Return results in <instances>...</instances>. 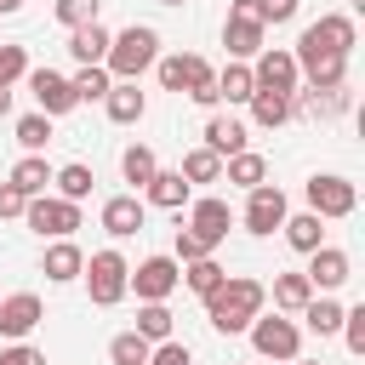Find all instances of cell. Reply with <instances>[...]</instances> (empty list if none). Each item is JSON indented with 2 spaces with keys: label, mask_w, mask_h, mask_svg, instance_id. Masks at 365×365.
<instances>
[{
  "label": "cell",
  "mask_w": 365,
  "mask_h": 365,
  "mask_svg": "<svg viewBox=\"0 0 365 365\" xmlns=\"http://www.w3.org/2000/svg\"><path fill=\"white\" fill-rule=\"evenodd\" d=\"M103 103H108V120H114V125H137L143 108H148V97L137 91V80H114Z\"/></svg>",
  "instance_id": "20"
},
{
  "label": "cell",
  "mask_w": 365,
  "mask_h": 365,
  "mask_svg": "<svg viewBox=\"0 0 365 365\" xmlns=\"http://www.w3.org/2000/svg\"><path fill=\"white\" fill-rule=\"evenodd\" d=\"M177 279H182V262H177V257H143V262L125 274V291H137L143 302H165V297L177 291Z\"/></svg>",
  "instance_id": "7"
},
{
  "label": "cell",
  "mask_w": 365,
  "mask_h": 365,
  "mask_svg": "<svg viewBox=\"0 0 365 365\" xmlns=\"http://www.w3.org/2000/svg\"><path fill=\"white\" fill-rule=\"evenodd\" d=\"M200 257H211V245L194 228H177V262H200Z\"/></svg>",
  "instance_id": "41"
},
{
  "label": "cell",
  "mask_w": 365,
  "mask_h": 365,
  "mask_svg": "<svg viewBox=\"0 0 365 365\" xmlns=\"http://www.w3.org/2000/svg\"><path fill=\"white\" fill-rule=\"evenodd\" d=\"M228 222H234V211H228V200H217V194H205V200H194V211H188V228L217 251L222 240H228Z\"/></svg>",
  "instance_id": "14"
},
{
  "label": "cell",
  "mask_w": 365,
  "mask_h": 365,
  "mask_svg": "<svg viewBox=\"0 0 365 365\" xmlns=\"http://www.w3.org/2000/svg\"><path fill=\"white\" fill-rule=\"evenodd\" d=\"M23 80H29V91H34V103H40V114H46V120H57V114H68V108H74V86H68L57 68H29Z\"/></svg>",
  "instance_id": "12"
},
{
  "label": "cell",
  "mask_w": 365,
  "mask_h": 365,
  "mask_svg": "<svg viewBox=\"0 0 365 365\" xmlns=\"http://www.w3.org/2000/svg\"><path fill=\"white\" fill-rule=\"evenodd\" d=\"M154 63H160V34H154L148 23L120 29V34L108 40V57H103L108 80H137V74H143V68H154Z\"/></svg>",
  "instance_id": "2"
},
{
  "label": "cell",
  "mask_w": 365,
  "mask_h": 365,
  "mask_svg": "<svg viewBox=\"0 0 365 365\" xmlns=\"http://www.w3.org/2000/svg\"><path fill=\"white\" fill-rule=\"evenodd\" d=\"M57 23L74 34V29H86V23H97V0H57Z\"/></svg>",
  "instance_id": "38"
},
{
  "label": "cell",
  "mask_w": 365,
  "mask_h": 365,
  "mask_svg": "<svg viewBox=\"0 0 365 365\" xmlns=\"http://www.w3.org/2000/svg\"><path fill=\"white\" fill-rule=\"evenodd\" d=\"M308 297H314L308 274H279V279H274V314H302Z\"/></svg>",
  "instance_id": "25"
},
{
  "label": "cell",
  "mask_w": 365,
  "mask_h": 365,
  "mask_svg": "<svg viewBox=\"0 0 365 365\" xmlns=\"http://www.w3.org/2000/svg\"><path fill=\"white\" fill-rule=\"evenodd\" d=\"M108 359H114V365H148V342H143L137 331H120V336L108 342Z\"/></svg>",
  "instance_id": "36"
},
{
  "label": "cell",
  "mask_w": 365,
  "mask_h": 365,
  "mask_svg": "<svg viewBox=\"0 0 365 365\" xmlns=\"http://www.w3.org/2000/svg\"><path fill=\"white\" fill-rule=\"evenodd\" d=\"M262 302H268V291H262L257 279L228 274V279L205 297V314H211V325H217L222 336H234V331H251V319L262 314Z\"/></svg>",
  "instance_id": "1"
},
{
  "label": "cell",
  "mask_w": 365,
  "mask_h": 365,
  "mask_svg": "<svg viewBox=\"0 0 365 365\" xmlns=\"http://www.w3.org/2000/svg\"><path fill=\"white\" fill-rule=\"evenodd\" d=\"M103 228H108L114 240H131V234L143 228V200H137V194H114V200H103Z\"/></svg>",
  "instance_id": "18"
},
{
  "label": "cell",
  "mask_w": 365,
  "mask_h": 365,
  "mask_svg": "<svg viewBox=\"0 0 365 365\" xmlns=\"http://www.w3.org/2000/svg\"><path fill=\"white\" fill-rule=\"evenodd\" d=\"M251 80H257V91H279V97H291L302 74H297V57H291V51L262 46V51H257V63H251Z\"/></svg>",
  "instance_id": "11"
},
{
  "label": "cell",
  "mask_w": 365,
  "mask_h": 365,
  "mask_svg": "<svg viewBox=\"0 0 365 365\" xmlns=\"http://www.w3.org/2000/svg\"><path fill=\"white\" fill-rule=\"evenodd\" d=\"M120 171H125V182L148 188V182H154V171H160V160H154V148H148V143H131V148L120 154Z\"/></svg>",
  "instance_id": "27"
},
{
  "label": "cell",
  "mask_w": 365,
  "mask_h": 365,
  "mask_svg": "<svg viewBox=\"0 0 365 365\" xmlns=\"http://www.w3.org/2000/svg\"><path fill=\"white\" fill-rule=\"evenodd\" d=\"M279 228H285V240H291V251H302V257L325 245V222H319L314 211H302V217H285Z\"/></svg>",
  "instance_id": "24"
},
{
  "label": "cell",
  "mask_w": 365,
  "mask_h": 365,
  "mask_svg": "<svg viewBox=\"0 0 365 365\" xmlns=\"http://www.w3.org/2000/svg\"><path fill=\"white\" fill-rule=\"evenodd\" d=\"M354 205H359V194H354L348 177H336V171L308 177V211H314L319 222H331V217H354Z\"/></svg>",
  "instance_id": "8"
},
{
  "label": "cell",
  "mask_w": 365,
  "mask_h": 365,
  "mask_svg": "<svg viewBox=\"0 0 365 365\" xmlns=\"http://www.w3.org/2000/svg\"><path fill=\"white\" fill-rule=\"evenodd\" d=\"M80 274H86V291H91V302H97V308H114V302L125 297V274H131V262H125V257L108 245V251H91Z\"/></svg>",
  "instance_id": "4"
},
{
  "label": "cell",
  "mask_w": 365,
  "mask_h": 365,
  "mask_svg": "<svg viewBox=\"0 0 365 365\" xmlns=\"http://www.w3.org/2000/svg\"><path fill=\"white\" fill-rule=\"evenodd\" d=\"M342 331H348V354H365V302L342 308Z\"/></svg>",
  "instance_id": "40"
},
{
  "label": "cell",
  "mask_w": 365,
  "mask_h": 365,
  "mask_svg": "<svg viewBox=\"0 0 365 365\" xmlns=\"http://www.w3.org/2000/svg\"><path fill=\"white\" fill-rule=\"evenodd\" d=\"M251 120L257 125H285L291 120V97H279V91H251Z\"/></svg>",
  "instance_id": "30"
},
{
  "label": "cell",
  "mask_w": 365,
  "mask_h": 365,
  "mask_svg": "<svg viewBox=\"0 0 365 365\" xmlns=\"http://www.w3.org/2000/svg\"><path fill=\"white\" fill-rule=\"evenodd\" d=\"M137 336L154 348V342H171V308L165 302H143L137 308Z\"/></svg>",
  "instance_id": "29"
},
{
  "label": "cell",
  "mask_w": 365,
  "mask_h": 365,
  "mask_svg": "<svg viewBox=\"0 0 365 365\" xmlns=\"http://www.w3.org/2000/svg\"><path fill=\"white\" fill-rule=\"evenodd\" d=\"M302 319H308V331H342V302H331V297H308V308H302Z\"/></svg>",
  "instance_id": "34"
},
{
  "label": "cell",
  "mask_w": 365,
  "mask_h": 365,
  "mask_svg": "<svg viewBox=\"0 0 365 365\" xmlns=\"http://www.w3.org/2000/svg\"><path fill=\"white\" fill-rule=\"evenodd\" d=\"M17 6H23V0H0V17H11V11H17Z\"/></svg>",
  "instance_id": "47"
},
{
  "label": "cell",
  "mask_w": 365,
  "mask_h": 365,
  "mask_svg": "<svg viewBox=\"0 0 365 365\" xmlns=\"http://www.w3.org/2000/svg\"><path fill=\"white\" fill-rule=\"evenodd\" d=\"M200 148H211L217 160L240 154V148H245V120H234V114H211V120H205V143H200Z\"/></svg>",
  "instance_id": "17"
},
{
  "label": "cell",
  "mask_w": 365,
  "mask_h": 365,
  "mask_svg": "<svg viewBox=\"0 0 365 365\" xmlns=\"http://www.w3.org/2000/svg\"><path fill=\"white\" fill-rule=\"evenodd\" d=\"M154 68H160V86H165V91L194 97L200 108H211V103H217V74H211V63H205V57L177 51V57H160Z\"/></svg>",
  "instance_id": "3"
},
{
  "label": "cell",
  "mask_w": 365,
  "mask_h": 365,
  "mask_svg": "<svg viewBox=\"0 0 365 365\" xmlns=\"http://www.w3.org/2000/svg\"><path fill=\"white\" fill-rule=\"evenodd\" d=\"M29 74V51L23 46H0V86L11 91V80H23Z\"/></svg>",
  "instance_id": "39"
},
{
  "label": "cell",
  "mask_w": 365,
  "mask_h": 365,
  "mask_svg": "<svg viewBox=\"0 0 365 365\" xmlns=\"http://www.w3.org/2000/svg\"><path fill=\"white\" fill-rule=\"evenodd\" d=\"M222 177H228V182H240V188L251 194V188H262V182H268V160H262V154H251V148H240V154H228V160H222Z\"/></svg>",
  "instance_id": "22"
},
{
  "label": "cell",
  "mask_w": 365,
  "mask_h": 365,
  "mask_svg": "<svg viewBox=\"0 0 365 365\" xmlns=\"http://www.w3.org/2000/svg\"><path fill=\"white\" fill-rule=\"evenodd\" d=\"M308 51L348 57V51H354V17H342V11H325V17H314V23L302 29V40H297V51H291V57H308Z\"/></svg>",
  "instance_id": "5"
},
{
  "label": "cell",
  "mask_w": 365,
  "mask_h": 365,
  "mask_svg": "<svg viewBox=\"0 0 365 365\" xmlns=\"http://www.w3.org/2000/svg\"><path fill=\"white\" fill-rule=\"evenodd\" d=\"M80 268H86V251H80L74 240H57V245L46 251V262H40V274H46V279H57V285L80 279Z\"/></svg>",
  "instance_id": "21"
},
{
  "label": "cell",
  "mask_w": 365,
  "mask_h": 365,
  "mask_svg": "<svg viewBox=\"0 0 365 365\" xmlns=\"http://www.w3.org/2000/svg\"><path fill=\"white\" fill-rule=\"evenodd\" d=\"M160 6H182V0H160Z\"/></svg>",
  "instance_id": "49"
},
{
  "label": "cell",
  "mask_w": 365,
  "mask_h": 365,
  "mask_svg": "<svg viewBox=\"0 0 365 365\" xmlns=\"http://www.w3.org/2000/svg\"><path fill=\"white\" fill-rule=\"evenodd\" d=\"M251 348L262 354V359H297V348H302V325L297 319H285V314H257L251 319Z\"/></svg>",
  "instance_id": "6"
},
{
  "label": "cell",
  "mask_w": 365,
  "mask_h": 365,
  "mask_svg": "<svg viewBox=\"0 0 365 365\" xmlns=\"http://www.w3.org/2000/svg\"><path fill=\"white\" fill-rule=\"evenodd\" d=\"M222 279H228V268H222V262H211V257H200V262H188V268H182V285H188L194 297H211Z\"/></svg>",
  "instance_id": "32"
},
{
  "label": "cell",
  "mask_w": 365,
  "mask_h": 365,
  "mask_svg": "<svg viewBox=\"0 0 365 365\" xmlns=\"http://www.w3.org/2000/svg\"><path fill=\"white\" fill-rule=\"evenodd\" d=\"M17 143H23L29 154L46 148V143H51V120H46V114H23V120H17Z\"/></svg>",
  "instance_id": "37"
},
{
  "label": "cell",
  "mask_w": 365,
  "mask_h": 365,
  "mask_svg": "<svg viewBox=\"0 0 365 365\" xmlns=\"http://www.w3.org/2000/svg\"><path fill=\"white\" fill-rule=\"evenodd\" d=\"M108 40H114V34H108L103 23H86V29H74V34H68V51H74V63H80V68H103Z\"/></svg>",
  "instance_id": "19"
},
{
  "label": "cell",
  "mask_w": 365,
  "mask_h": 365,
  "mask_svg": "<svg viewBox=\"0 0 365 365\" xmlns=\"http://www.w3.org/2000/svg\"><path fill=\"white\" fill-rule=\"evenodd\" d=\"M51 182H57V200H74V205H80V200L91 194V182H97V177H91V165L68 160L63 171H51Z\"/></svg>",
  "instance_id": "28"
},
{
  "label": "cell",
  "mask_w": 365,
  "mask_h": 365,
  "mask_svg": "<svg viewBox=\"0 0 365 365\" xmlns=\"http://www.w3.org/2000/svg\"><path fill=\"white\" fill-rule=\"evenodd\" d=\"M217 177H222V160H217L211 148H188V154H182V182H188V188H194V182H217Z\"/></svg>",
  "instance_id": "33"
},
{
  "label": "cell",
  "mask_w": 365,
  "mask_h": 365,
  "mask_svg": "<svg viewBox=\"0 0 365 365\" xmlns=\"http://www.w3.org/2000/svg\"><path fill=\"white\" fill-rule=\"evenodd\" d=\"M6 114H11V91L0 86V120H6Z\"/></svg>",
  "instance_id": "46"
},
{
  "label": "cell",
  "mask_w": 365,
  "mask_h": 365,
  "mask_svg": "<svg viewBox=\"0 0 365 365\" xmlns=\"http://www.w3.org/2000/svg\"><path fill=\"white\" fill-rule=\"evenodd\" d=\"M285 365H319V359H302V354H297V359H285Z\"/></svg>",
  "instance_id": "48"
},
{
  "label": "cell",
  "mask_w": 365,
  "mask_h": 365,
  "mask_svg": "<svg viewBox=\"0 0 365 365\" xmlns=\"http://www.w3.org/2000/svg\"><path fill=\"white\" fill-rule=\"evenodd\" d=\"M68 86H74V103H103L114 80H108V68H80Z\"/></svg>",
  "instance_id": "35"
},
{
  "label": "cell",
  "mask_w": 365,
  "mask_h": 365,
  "mask_svg": "<svg viewBox=\"0 0 365 365\" xmlns=\"http://www.w3.org/2000/svg\"><path fill=\"white\" fill-rule=\"evenodd\" d=\"M285 217H291V205H285V194H279L274 182L251 188V200H245V228H251V234H274Z\"/></svg>",
  "instance_id": "13"
},
{
  "label": "cell",
  "mask_w": 365,
  "mask_h": 365,
  "mask_svg": "<svg viewBox=\"0 0 365 365\" xmlns=\"http://www.w3.org/2000/svg\"><path fill=\"white\" fill-rule=\"evenodd\" d=\"M257 17H262V29L268 23H291L297 17V0H257Z\"/></svg>",
  "instance_id": "42"
},
{
  "label": "cell",
  "mask_w": 365,
  "mask_h": 365,
  "mask_svg": "<svg viewBox=\"0 0 365 365\" xmlns=\"http://www.w3.org/2000/svg\"><path fill=\"white\" fill-rule=\"evenodd\" d=\"M23 200H34V194H46V182H51V165L40 160V154H23L17 165H11V177H6Z\"/></svg>",
  "instance_id": "23"
},
{
  "label": "cell",
  "mask_w": 365,
  "mask_h": 365,
  "mask_svg": "<svg viewBox=\"0 0 365 365\" xmlns=\"http://www.w3.org/2000/svg\"><path fill=\"white\" fill-rule=\"evenodd\" d=\"M148 365H194V359H188L182 342H154V348H148Z\"/></svg>",
  "instance_id": "43"
},
{
  "label": "cell",
  "mask_w": 365,
  "mask_h": 365,
  "mask_svg": "<svg viewBox=\"0 0 365 365\" xmlns=\"http://www.w3.org/2000/svg\"><path fill=\"white\" fill-rule=\"evenodd\" d=\"M348 274H354L348 251H336V245H319V251H308V285H314V291H336Z\"/></svg>",
  "instance_id": "16"
},
{
  "label": "cell",
  "mask_w": 365,
  "mask_h": 365,
  "mask_svg": "<svg viewBox=\"0 0 365 365\" xmlns=\"http://www.w3.org/2000/svg\"><path fill=\"white\" fill-rule=\"evenodd\" d=\"M23 217H29L34 234H51V240H68V234L80 228V205H74V200H51V194H34V200L23 205Z\"/></svg>",
  "instance_id": "9"
},
{
  "label": "cell",
  "mask_w": 365,
  "mask_h": 365,
  "mask_svg": "<svg viewBox=\"0 0 365 365\" xmlns=\"http://www.w3.org/2000/svg\"><path fill=\"white\" fill-rule=\"evenodd\" d=\"M222 46H228L234 57H257V51H262V17H257V0H228Z\"/></svg>",
  "instance_id": "10"
},
{
  "label": "cell",
  "mask_w": 365,
  "mask_h": 365,
  "mask_svg": "<svg viewBox=\"0 0 365 365\" xmlns=\"http://www.w3.org/2000/svg\"><path fill=\"white\" fill-rule=\"evenodd\" d=\"M23 205H29V200H23L11 182H0V217H23Z\"/></svg>",
  "instance_id": "45"
},
{
  "label": "cell",
  "mask_w": 365,
  "mask_h": 365,
  "mask_svg": "<svg viewBox=\"0 0 365 365\" xmlns=\"http://www.w3.org/2000/svg\"><path fill=\"white\" fill-rule=\"evenodd\" d=\"M251 91H257V80H251L245 63H228L217 74V103H251Z\"/></svg>",
  "instance_id": "26"
},
{
  "label": "cell",
  "mask_w": 365,
  "mask_h": 365,
  "mask_svg": "<svg viewBox=\"0 0 365 365\" xmlns=\"http://www.w3.org/2000/svg\"><path fill=\"white\" fill-rule=\"evenodd\" d=\"M154 205H165V211H177L182 200H188V182H182V171H154V182L143 188Z\"/></svg>",
  "instance_id": "31"
},
{
  "label": "cell",
  "mask_w": 365,
  "mask_h": 365,
  "mask_svg": "<svg viewBox=\"0 0 365 365\" xmlns=\"http://www.w3.org/2000/svg\"><path fill=\"white\" fill-rule=\"evenodd\" d=\"M0 365H46V354L29 342H11V348H0Z\"/></svg>",
  "instance_id": "44"
},
{
  "label": "cell",
  "mask_w": 365,
  "mask_h": 365,
  "mask_svg": "<svg viewBox=\"0 0 365 365\" xmlns=\"http://www.w3.org/2000/svg\"><path fill=\"white\" fill-rule=\"evenodd\" d=\"M40 314H46V308H40L34 291H11V297H0V336H17V342H23V336L40 325Z\"/></svg>",
  "instance_id": "15"
}]
</instances>
